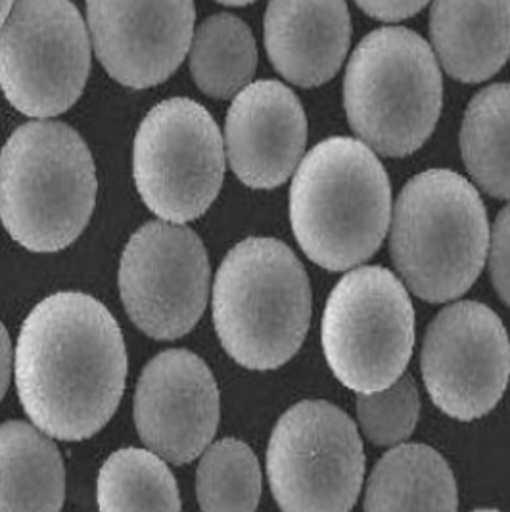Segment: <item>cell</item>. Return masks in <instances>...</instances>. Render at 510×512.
<instances>
[{"instance_id":"1","label":"cell","mask_w":510,"mask_h":512,"mask_svg":"<svg viewBox=\"0 0 510 512\" xmlns=\"http://www.w3.org/2000/svg\"><path fill=\"white\" fill-rule=\"evenodd\" d=\"M14 374L29 420L50 438L81 442L114 417L127 350L114 315L89 294L37 303L18 336Z\"/></svg>"},{"instance_id":"2","label":"cell","mask_w":510,"mask_h":512,"mask_svg":"<svg viewBox=\"0 0 510 512\" xmlns=\"http://www.w3.org/2000/svg\"><path fill=\"white\" fill-rule=\"evenodd\" d=\"M290 223L305 256L326 271L371 259L392 223V185L374 150L349 137L319 142L294 175Z\"/></svg>"},{"instance_id":"3","label":"cell","mask_w":510,"mask_h":512,"mask_svg":"<svg viewBox=\"0 0 510 512\" xmlns=\"http://www.w3.org/2000/svg\"><path fill=\"white\" fill-rule=\"evenodd\" d=\"M96 190L93 154L64 123H25L0 152V221L29 252L73 244L91 221Z\"/></svg>"},{"instance_id":"4","label":"cell","mask_w":510,"mask_h":512,"mask_svg":"<svg viewBox=\"0 0 510 512\" xmlns=\"http://www.w3.org/2000/svg\"><path fill=\"white\" fill-rule=\"evenodd\" d=\"M309 321V279L284 242L252 236L225 256L213 282V325L238 365L279 369L302 348Z\"/></svg>"},{"instance_id":"5","label":"cell","mask_w":510,"mask_h":512,"mask_svg":"<svg viewBox=\"0 0 510 512\" xmlns=\"http://www.w3.org/2000/svg\"><path fill=\"white\" fill-rule=\"evenodd\" d=\"M390 250L418 298L430 303L461 298L480 277L489 250L480 192L449 169L413 177L395 202Z\"/></svg>"},{"instance_id":"6","label":"cell","mask_w":510,"mask_h":512,"mask_svg":"<svg viewBox=\"0 0 510 512\" xmlns=\"http://www.w3.org/2000/svg\"><path fill=\"white\" fill-rule=\"evenodd\" d=\"M441 98L438 58L411 29H376L351 54L344 81L349 125L380 156L417 152L436 129Z\"/></svg>"},{"instance_id":"7","label":"cell","mask_w":510,"mask_h":512,"mask_svg":"<svg viewBox=\"0 0 510 512\" xmlns=\"http://www.w3.org/2000/svg\"><path fill=\"white\" fill-rule=\"evenodd\" d=\"M321 340L334 376L355 394L388 388L415 348V309L392 271L369 265L340 280L323 313Z\"/></svg>"},{"instance_id":"8","label":"cell","mask_w":510,"mask_h":512,"mask_svg":"<svg viewBox=\"0 0 510 512\" xmlns=\"http://www.w3.org/2000/svg\"><path fill=\"white\" fill-rule=\"evenodd\" d=\"M133 177L148 210L163 221H194L215 202L225 177V142L208 110L169 98L140 123Z\"/></svg>"},{"instance_id":"9","label":"cell","mask_w":510,"mask_h":512,"mask_svg":"<svg viewBox=\"0 0 510 512\" xmlns=\"http://www.w3.org/2000/svg\"><path fill=\"white\" fill-rule=\"evenodd\" d=\"M91 73V39L71 0H16L0 27V89L27 117L60 116Z\"/></svg>"},{"instance_id":"10","label":"cell","mask_w":510,"mask_h":512,"mask_svg":"<svg viewBox=\"0 0 510 512\" xmlns=\"http://www.w3.org/2000/svg\"><path fill=\"white\" fill-rule=\"evenodd\" d=\"M267 476L282 511L353 509L365 476L355 422L328 401L290 407L271 434Z\"/></svg>"},{"instance_id":"11","label":"cell","mask_w":510,"mask_h":512,"mask_svg":"<svg viewBox=\"0 0 510 512\" xmlns=\"http://www.w3.org/2000/svg\"><path fill=\"white\" fill-rule=\"evenodd\" d=\"M204 242L183 223L152 221L125 246L119 292L129 319L154 340H177L200 321L209 294Z\"/></svg>"},{"instance_id":"12","label":"cell","mask_w":510,"mask_h":512,"mask_svg":"<svg viewBox=\"0 0 510 512\" xmlns=\"http://www.w3.org/2000/svg\"><path fill=\"white\" fill-rule=\"evenodd\" d=\"M420 365L428 396L440 411L464 422L480 419L509 384L507 328L484 303H453L428 326Z\"/></svg>"},{"instance_id":"13","label":"cell","mask_w":510,"mask_h":512,"mask_svg":"<svg viewBox=\"0 0 510 512\" xmlns=\"http://www.w3.org/2000/svg\"><path fill=\"white\" fill-rule=\"evenodd\" d=\"M98 62L129 89L156 87L183 64L194 37V0H87Z\"/></svg>"},{"instance_id":"14","label":"cell","mask_w":510,"mask_h":512,"mask_svg":"<svg viewBox=\"0 0 510 512\" xmlns=\"http://www.w3.org/2000/svg\"><path fill=\"white\" fill-rule=\"evenodd\" d=\"M219 390L208 365L192 351L167 350L140 374L135 424L140 440L173 465L198 459L219 426Z\"/></svg>"},{"instance_id":"15","label":"cell","mask_w":510,"mask_h":512,"mask_svg":"<svg viewBox=\"0 0 510 512\" xmlns=\"http://www.w3.org/2000/svg\"><path fill=\"white\" fill-rule=\"evenodd\" d=\"M307 117L286 85L263 79L234 96L225 121V150L234 175L257 190L286 183L302 162Z\"/></svg>"},{"instance_id":"16","label":"cell","mask_w":510,"mask_h":512,"mask_svg":"<svg viewBox=\"0 0 510 512\" xmlns=\"http://www.w3.org/2000/svg\"><path fill=\"white\" fill-rule=\"evenodd\" d=\"M349 41L346 0H269L265 48L286 81L305 89L330 81L346 60Z\"/></svg>"},{"instance_id":"17","label":"cell","mask_w":510,"mask_h":512,"mask_svg":"<svg viewBox=\"0 0 510 512\" xmlns=\"http://www.w3.org/2000/svg\"><path fill=\"white\" fill-rule=\"evenodd\" d=\"M430 35L445 71L480 83L510 56V0H434Z\"/></svg>"},{"instance_id":"18","label":"cell","mask_w":510,"mask_h":512,"mask_svg":"<svg viewBox=\"0 0 510 512\" xmlns=\"http://www.w3.org/2000/svg\"><path fill=\"white\" fill-rule=\"evenodd\" d=\"M66 472L58 447L22 420L0 424V511H60Z\"/></svg>"},{"instance_id":"19","label":"cell","mask_w":510,"mask_h":512,"mask_svg":"<svg viewBox=\"0 0 510 512\" xmlns=\"http://www.w3.org/2000/svg\"><path fill=\"white\" fill-rule=\"evenodd\" d=\"M367 511H457L455 476L440 453L422 443L388 451L372 470Z\"/></svg>"},{"instance_id":"20","label":"cell","mask_w":510,"mask_h":512,"mask_svg":"<svg viewBox=\"0 0 510 512\" xmlns=\"http://www.w3.org/2000/svg\"><path fill=\"white\" fill-rule=\"evenodd\" d=\"M461 154L478 187L495 198H510V85H491L472 98Z\"/></svg>"},{"instance_id":"21","label":"cell","mask_w":510,"mask_h":512,"mask_svg":"<svg viewBox=\"0 0 510 512\" xmlns=\"http://www.w3.org/2000/svg\"><path fill=\"white\" fill-rule=\"evenodd\" d=\"M190 73L202 93L225 100L250 85L257 47L250 27L231 14H215L198 27L190 43Z\"/></svg>"},{"instance_id":"22","label":"cell","mask_w":510,"mask_h":512,"mask_svg":"<svg viewBox=\"0 0 510 512\" xmlns=\"http://www.w3.org/2000/svg\"><path fill=\"white\" fill-rule=\"evenodd\" d=\"M96 499L100 511H179L175 476L152 449H119L100 468Z\"/></svg>"},{"instance_id":"23","label":"cell","mask_w":510,"mask_h":512,"mask_svg":"<svg viewBox=\"0 0 510 512\" xmlns=\"http://www.w3.org/2000/svg\"><path fill=\"white\" fill-rule=\"evenodd\" d=\"M196 497L204 511H255L261 468L250 445L232 438L208 445L196 472Z\"/></svg>"},{"instance_id":"24","label":"cell","mask_w":510,"mask_h":512,"mask_svg":"<svg viewBox=\"0 0 510 512\" xmlns=\"http://www.w3.org/2000/svg\"><path fill=\"white\" fill-rule=\"evenodd\" d=\"M420 396L413 376L401 374L394 384L371 394H357V417L374 445L405 442L417 428Z\"/></svg>"},{"instance_id":"25","label":"cell","mask_w":510,"mask_h":512,"mask_svg":"<svg viewBox=\"0 0 510 512\" xmlns=\"http://www.w3.org/2000/svg\"><path fill=\"white\" fill-rule=\"evenodd\" d=\"M489 242V273L501 300L510 307V204L497 215Z\"/></svg>"},{"instance_id":"26","label":"cell","mask_w":510,"mask_h":512,"mask_svg":"<svg viewBox=\"0 0 510 512\" xmlns=\"http://www.w3.org/2000/svg\"><path fill=\"white\" fill-rule=\"evenodd\" d=\"M363 12L382 22H399L415 16L428 0H355Z\"/></svg>"},{"instance_id":"27","label":"cell","mask_w":510,"mask_h":512,"mask_svg":"<svg viewBox=\"0 0 510 512\" xmlns=\"http://www.w3.org/2000/svg\"><path fill=\"white\" fill-rule=\"evenodd\" d=\"M10 374H12V344L8 330L0 323V399L6 394L10 386Z\"/></svg>"},{"instance_id":"28","label":"cell","mask_w":510,"mask_h":512,"mask_svg":"<svg viewBox=\"0 0 510 512\" xmlns=\"http://www.w3.org/2000/svg\"><path fill=\"white\" fill-rule=\"evenodd\" d=\"M12 6H14V0H0V27L6 22L8 14L12 12Z\"/></svg>"},{"instance_id":"29","label":"cell","mask_w":510,"mask_h":512,"mask_svg":"<svg viewBox=\"0 0 510 512\" xmlns=\"http://www.w3.org/2000/svg\"><path fill=\"white\" fill-rule=\"evenodd\" d=\"M221 4H227V6H244V4H252L255 0H217Z\"/></svg>"}]
</instances>
